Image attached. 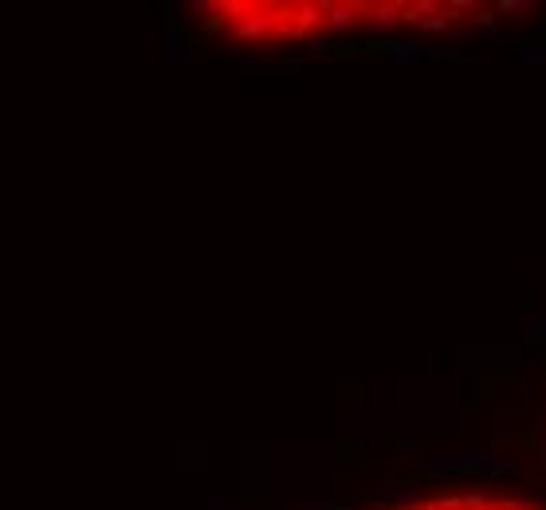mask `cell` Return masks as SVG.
<instances>
[{
	"label": "cell",
	"instance_id": "1",
	"mask_svg": "<svg viewBox=\"0 0 546 510\" xmlns=\"http://www.w3.org/2000/svg\"><path fill=\"white\" fill-rule=\"evenodd\" d=\"M393 55H397V63H417L421 55H425V48H417V44H397Z\"/></svg>",
	"mask_w": 546,
	"mask_h": 510
},
{
	"label": "cell",
	"instance_id": "2",
	"mask_svg": "<svg viewBox=\"0 0 546 510\" xmlns=\"http://www.w3.org/2000/svg\"><path fill=\"white\" fill-rule=\"evenodd\" d=\"M531 326H534V338L538 341H546V318L538 314V318H531Z\"/></svg>",
	"mask_w": 546,
	"mask_h": 510
}]
</instances>
